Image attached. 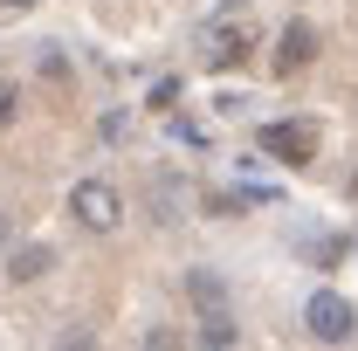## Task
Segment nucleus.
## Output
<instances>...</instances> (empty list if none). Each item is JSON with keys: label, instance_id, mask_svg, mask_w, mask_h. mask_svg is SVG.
Returning a JSON list of instances; mask_svg holds the SVG:
<instances>
[{"label": "nucleus", "instance_id": "nucleus-1", "mask_svg": "<svg viewBox=\"0 0 358 351\" xmlns=\"http://www.w3.org/2000/svg\"><path fill=\"white\" fill-rule=\"evenodd\" d=\"M303 324H310L317 345H352L358 338V310L338 296V289H317L310 303H303Z\"/></svg>", "mask_w": 358, "mask_h": 351}, {"label": "nucleus", "instance_id": "nucleus-2", "mask_svg": "<svg viewBox=\"0 0 358 351\" xmlns=\"http://www.w3.org/2000/svg\"><path fill=\"white\" fill-rule=\"evenodd\" d=\"M69 214L83 220L90 234H110L117 214H124V200H117V186H110V179H76V186H69Z\"/></svg>", "mask_w": 358, "mask_h": 351}, {"label": "nucleus", "instance_id": "nucleus-3", "mask_svg": "<svg viewBox=\"0 0 358 351\" xmlns=\"http://www.w3.org/2000/svg\"><path fill=\"white\" fill-rule=\"evenodd\" d=\"M255 145H262L268 159H282V166H310V159H317V124H303V117H275V124L255 131Z\"/></svg>", "mask_w": 358, "mask_h": 351}, {"label": "nucleus", "instance_id": "nucleus-5", "mask_svg": "<svg viewBox=\"0 0 358 351\" xmlns=\"http://www.w3.org/2000/svg\"><path fill=\"white\" fill-rule=\"evenodd\" d=\"M186 296H193L200 317H234V310H227V282L214 268H186Z\"/></svg>", "mask_w": 358, "mask_h": 351}, {"label": "nucleus", "instance_id": "nucleus-12", "mask_svg": "<svg viewBox=\"0 0 358 351\" xmlns=\"http://www.w3.org/2000/svg\"><path fill=\"white\" fill-rule=\"evenodd\" d=\"M7 7H35V0H7Z\"/></svg>", "mask_w": 358, "mask_h": 351}, {"label": "nucleus", "instance_id": "nucleus-8", "mask_svg": "<svg viewBox=\"0 0 358 351\" xmlns=\"http://www.w3.org/2000/svg\"><path fill=\"white\" fill-rule=\"evenodd\" d=\"M234 338H241V331H234V317H200V345L227 351V345H234Z\"/></svg>", "mask_w": 358, "mask_h": 351}, {"label": "nucleus", "instance_id": "nucleus-7", "mask_svg": "<svg viewBox=\"0 0 358 351\" xmlns=\"http://www.w3.org/2000/svg\"><path fill=\"white\" fill-rule=\"evenodd\" d=\"M48 268H55V248H48V241H28V248L7 255V275H14V282H42Z\"/></svg>", "mask_w": 358, "mask_h": 351}, {"label": "nucleus", "instance_id": "nucleus-4", "mask_svg": "<svg viewBox=\"0 0 358 351\" xmlns=\"http://www.w3.org/2000/svg\"><path fill=\"white\" fill-rule=\"evenodd\" d=\"M248 48H255V28H248V21H241V28H207L200 62H207V69H234V62H248Z\"/></svg>", "mask_w": 358, "mask_h": 351}, {"label": "nucleus", "instance_id": "nucleus-13", "mask_svg": "<svg viewBox=\"0 0 358 351\" xmlns=\"http://www.w3.org/2000/svg\"><path fill=\"white\" fill-rule=\"evenodd\" d=\"M352 200H358V179H352Z\"/></svg>", "mask_w": 358, "mask_h": 351}, {"label": "nucleus", "instance_id": "nucleus-6", "mask_svg": "<svg viewBox=\"0 0 358 351\" xmlns=\"http://www.w3.org/2000/svg\"><path fill=\"white\" fill-rule=\"evenodd\" d=\"M310 55H317V28H310V21H289V28H282V48H275V69L296 76Z\"/></svg>", "mask_w": 358, "mask_h": 351}, {"label": "nucleus", "instance_id": "nucleus-11", "mask_svg": "<svg viewBox=\"0 0 358 351\" xmlns=\"http://www.w3.org/2000/svg\"><path fill=\"white\" fill-rule=\"evenodd\" d=\"M7 234H14V220H7V214H0V248H7Z\"/></svg>", "mask_w": 358, "mask_h": 351}, {"label": "nucleus", "instance_id": "nucleus-10", "mask_svg": "<svg viewBox=\"0 0 358 351\" xmlns=\"http://www.w3.org/2000/svg\"><path fill=\"white\" fill-rule=\"evenodd\" d=\"M14 110H21V96H14V83H0V124H14Z\"/></svg>", "mask_w": 358, "mask_h": 351}, {"label": "nucleus", "instance_id": "nucleus-9", "mask_svg": "<svg viewBox=\"0 0 358 351\" xmlns=\"http://www.w3.org/2000/svg\"><path fill=\"white\" fill-rule=\"evenodd\" d=\"M173 103H179V83H159V89H152V110H159V117H166Z\"/></svg>", "mask_w": 358, "mask_h": 351}]
</instances>
